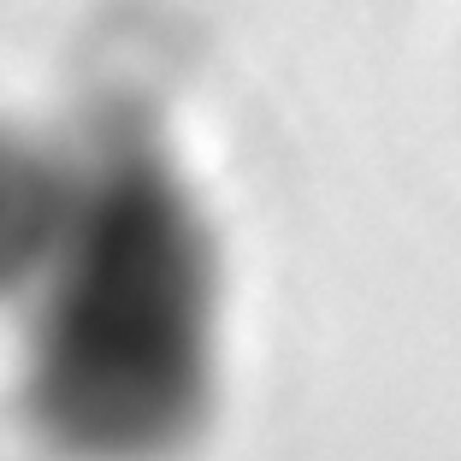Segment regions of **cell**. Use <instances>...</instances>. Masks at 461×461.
Listing matches in <instances>:
<instances>
[{"label": "cell", "instance_id": "cell-1", "mask_svg": "<svg viewBox=\"0 0 461 461\" xmlns=\"http://www.w3.org/2000/svg\"><path fill=\"white\" fill-rule=\"evenodd\" d=\"M219 396V225L149 113H95L66 230L18 302V420L54 461H190Z\"/></svg>", "mask_w": 461, "mask_h": 461}, {"label": "cell", "instance_id": "cell-2", "mask_svg": "<svg viewBox=\"0 0 461 461\" xmlns=\"http://www.w3.org/2000/svg\"><path fill=\"white\" fill-rule=\"evenodd\" d=\"M77 195V149L0 119V313L41 278Z\"/></svg>", "mask_w": 461, "mask_h": 461}]
</instances>
